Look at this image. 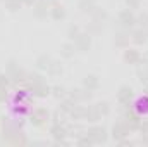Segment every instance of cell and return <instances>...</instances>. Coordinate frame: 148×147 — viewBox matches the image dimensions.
<instances>
[{"mask_svg": "<svg viewBox=\"0 0 148 147\" xmlns=\"http://www.w3.org/2000/svg\"><path fill=\"white\" fill-rule=\"evenodd\" d=\"M52 92H53V95H55L57 99H64V97H66V88H64L62 85H55V87L52 88Z\"/></svg>", "mask_w": 148, "mask_h": 147, "instance_id": "28", "label": "cell"}, {"mask_svg": "<svg viewBox=\"0 0 148 147\" xmlns=\"http://www.w3.org/2000/svg\"><path fill=\"white\" fill-rule=\"evenodd\" d=\"M136 111H138V112H141V111H143V112H147V111H148V99H147V97L138 101V107H136Z\"/></svg>", "mask_w": 148, "mask_h": 147, "instance_id": "31", "label": "cell"}, {"mask_svg": "<svg viewBox=\"0 0 148 147\" xmlns=\"http://www.w3.org/2000/svg\"><path fill=\"white\" fill-rule=\"evenodd\" d=\"M47 119H48V111L47 109H36L33 112V116H31V121H33V125H36V126L45 125Z\"/></svg>", "mask_w": 148, "mask_h": 147, "instance_id": "7", "label": "cell"}, {"mask_svg": "<svg viewBox=\"0 0 148 147\" xmlns=\"http://www.w3.org/2000/svg\"><path fill=\"white\" fill-rule=\"evenodd\" d=\"M136 23H138L143 30H147V28H148V14H147V12H141V14L136 17Z\"/></svg>", "mask_w": 148, "mask_h": 147, "instance_id": "26", "label": "cell"}, {"mask_svg": "<svg viewBox=\"0 0 148 147\" xmlns=\"http://www.w3.org/2000/svg\"><path fill=\"white\" fill-rule=\"evenodd\" d=\"M127 133H129V126L126 123H115L114 128H112V135H114L115 140H122Z\"/></svg>", "mask_w": 148, "mask_h": 147, "instance_id": "5", "label": "cell"}, {"mask_svg": "<svg viewBox=\"0 0 148 147\" xmlns=\"http://www.w3.org/2000/svg\"><path fill=\"white\" fill-rule=\"evenodd\" d=\"M31 88H33V94L38 95V97H47V95L52 92V88H50L45 81H40L36 85H31Z\"/></svg>", "mask_w": 148, "mask_h": 147, "instance_id": "11", "label": "cell"}, {"mask_svg": "<svg viewBox=\"0 0 148 147\" xmlns=\"http://www.w3.org/2000/svg\"><path fill=\"white\" fill-rule=\"evenodd\" d=\"M102 30V24H98V23H95V21H91L90 23V26H88V33L91 35V33H98Z\"/></svg>", "mask_w": 148, "mask_h": 147, "instance_id": "33", "label": "cell"}, {"mask_svg": "<svg viewBox=\"0 0 148 147\" xmlns=\"http://www.w3.org/2000/svg\"><path fill=\"white\" fill-rule=\"evenodd\" d=\"M114 42H115L117 47H126L129 43V35L126 31H119V33H115V40Z\"/></svg>", "mask_w": 148, "mask_h": 147, "instance_id": "19", "label": "cell"}, {"mask_svg": "<svg viewBox=\"0 0 148 147\" xmlns=\"http://www.w3.org/2000/svg\"><path fill=\"white\" fill-rule=\"evenodd\" d=\"M50 16H52L55 21H60V19H64V17H66V9H64L62 5L55 3V5L50 9Z\"/></svg>", "mask_w": 148, "mask_h": 147, "instance_id": "18", "label": "cell"}, {"mask_svg": "<svg viewBox=\"0 0 148 147\" xmlns=\"http://www.w3.org/2000/svg\"><path fill=\"white\" fill-rule=\"evenodd\" d=\"M129 9H140V0H126Z\"/></svg>", "mask_w": 148, "mask_h": 147, "instance_id": "36", "label": "cell"}, {"mask_svg": "<svg viewBox=\"0 0 148 147\" xmlns=\"http://www.w3.org/2000/svg\"><path fill=\"white\" fill-rule=\"evenodd\" d=\"M9 83H10V76L7 73H0V88H7Z\"/></svg>", "mask_w": 148, "mask_h": 147, "instance_id": "32", "label": "cell"}, {"mask_svg": "<svg viewBox=\"0 0 148 147\" xmlns=\"http://www.w3.org/2000/svg\"><path fill=\"white\" fill-rule=\"evenodd\" d=\"M83 87L86 88V90H97L98 87H100V80H98V76L97 74H88V76H84V80H83Z\"/></svg>", "mask_w": 148, "mask_h": 147, "instance_id": "8", "label": "cell"}, {"mask_svg": "<svg viewBox=\"0 0 148 147\" xmlns=\"http://www.w3.org/2000/svg\"><path fill=\"white\" fill-rule=\"evenodd\" d=\"M52 61H53V59H52L48 54H41V55H38L36 57V68L38 69H45V71H47Z\"/></svg>", "mask_w": 148, "mask_h": 147, "instance_id": "16", "label": "cell"}, {"mask_svg": "<svg viewBox=\"0 0 148 147\" xmlns=\"http://www.w3.org/2000/svg\"><path fill=\"white\" fill-rule=\"evenodd\" d=\"M5 99V88H0V101Z\"/></svg>", "mask_w": 148, "mask_h": 147, "instance_id": "40", "label": "cell"}, {"mask_svg": "<svg viewBox=\"0 0 148 147\" xmlns=\"http://www.w3.org/2000/svg\"><path fill=\"white\" fill-rule=\"evenodd\" d=\"M74 45H76V50H79V52L90 50V47H91V35L90 33H79L77 37L74 38Z\"/></svg>", "mask_w": 148, "mask_h": 147, "instance_id": "3", "label": "cell"}, {"mask_svg": "<svg viewBox=\"0 0 148 147\" xmlns=\"http://www.w3.org/2000/svg\"><path fill=\"white\" fill-rule=\"evenodd\" d=\"M91 21H95V23H98V24H103V23L107 21V12H105L103 9H100V7H97V9L91 12Z\"/></svg>", "mask_w": 148, "mask_h": 147, "instance_id": "15", "label": "cell"}, {"mask_svg": "<svg viewBox=\"0 0 148 147\" xmlns=\"http://www.w3.org/2000/svg\"><path fill=\"white\" fill-rule=\"evenodd\" d=\"M71 99H73L74 102L84 101V90H81V88H74V90H71Z\"/></svg>", "mask_w": 148, "mask_h": 147, "instance_id": "25", "label": "cell"}, {"mask_svg": "<svg viewBox=\"0 0 148 147\" xmlns=\"http://www.w3.org/2000/svg\"><path fill=\"white\" fill-rule=\"evenodd\" d=\"M131 101H133V88L127 87V85H122L119 90H117V102L121 106H131Z\"/></svg>", "mask_w": 148, "mask_h": 147, "instance_id": "2", "label": "cell"}, {"mask_svg": "<svg viewBox=\"0 0 148 147\" xmlns=\"http://www.w3.org/2000/svg\"><path fill=\"white\" fill-rule=\"evenodd\" d=\"M50 133H52V137H53L57 142H64V139H66V135H67V130H66L60 123H55V125L50 128Z\"/></svg>", "mask_w": 148, "mask_h": 147, "instance_id": "6", "label": "cell"}, {"mask_svg": "<svg viewBox=\"0 0 148 147\" xmlns=\"http://www.w3.org/2000/svg\"><path fill=\"white\" fill-rule=\"evenodd\" d=\"M17 69H19V64H17L16 61H9V62H7V69H5V73L10 76V74L16 73Z\"/></svg>", "mask_w": 148, "mask_h": 147, "instance_id": "29", "label": "cell"}, {"mask_svg": "<svg viewBox=\"0 0 148 147\" xmlns=\"http://www.w3.org/2000/svg\"><path fill=\"white\" fill-rule=\"evenodd\" d=\"M140 130L143 132V135L148 133V121H143V123H140Z\"/></svg>", "mask_w": 148, "mask_h": 147, "instance_id": "37", "label": "cell"}, {"mask_svg": "<svg viewBox=\"0 0 148 147\" xmlns=\"http://www.w3.org/2000/svg\"><path fill=\"white\" fill-rule=\"evenodd\" d=\"M84 118H86L88 121L95 123V121H98V119L102 118V112L97 109V106H91V107H88V109L84 111Z\"/></svg>", "mask_w": 148, "mask_h": 147, "instance_id": "14", "label": "cell"}, {"mask_svg": "<svg viewBox=\"0 0 148 147\" xmlns=\"http://www.w3.org/2000/svg\"><path fill=\"white\" fill-rule=\"evenodd\" d=\"M84 107H81V106H74L73 107V111H71V112H69V114H71V116H73L74 119H83V118H84Z\"/></svg>", "mask_w": 148, "mask_h": 147, "instance_id": "23", "label": "cell"}, {"mask_svg": "<svg viewBox=\"0 0 148 147\" xmlns=\"http://www.w3.org/2000/svg\"><path fill=\"white\" fill-rule=\"evenodd\" d=\"M124 61L129 62V64H140V62H141V55H140L138 50H134V49H127V50L124 52Z\"/></svg>", "mask_w": 148, "mask_h": 147, "instance_id": "9", "label": "cell"}, {"mask_svg": "<svg viewBox=\"0 0 148 147\" xmlns=\"http://www.w3.org/2000/svg\"><path fill=\"white\" fill-rule=\"evenodd\" d=\"M77 144H79V146H90V144H93V140H91V139L88 137V133H86L84 137H81V139L77 140Z\"/></svg>", "mask_w": 148, "mask_h": 147, "instance_id": "34", "label": "cell"}, {"mask_svg": "<svg viewBox=\"0 0 148 147\" xmlns=\"http://www.w3.org/2000/svg\"><path fill=\"white\" fill-rule=\"evenodd\" d=\"M47 9H48V5H47L45 0H36V3L33 5V14L36 17H45L47 16Z\"/></svg>", "mask_w": 148, "mask_h": 147, "instance_id": "12", "label": "cell"}, {"mask_svg": "<svg viewBox=\"0 0 148 147\" xmlns=\"http://www.w3.org/2000/svg\"><path fill=\"white\" fill-rule=\"evenodd\" d=\"M47 71H48V73L52 74V76H57V74H60V73H62V64H60L59 61H52Z\"/></svg>", "mask_w": 148, "mask_h": 147, "instance_id": "21", "label": "cell"}, {"mask_svg": "<svg viewBox=\"0 0 148 147\" xmlns=\"http://www.w3.org/2000/svg\"><path fill=\"white\" fill-rule=\"evenodd\" d=\"M74 106H76V102H74L73 99L69 97V99H66V101H62V104H60V111H62V112H71Z\"/></svg>", "mask_w": 148, "mask_h": 147, "instance_id": "22", "label": "cell"}, {"mask_svg": "<svg viewBox=\"0 0 148 147\" xmlns=\"http://www.w3.org/2000/svg\"><path fill=\"white\" fill-rule=\"evenodd\" d=\"M23 3H26V5H35L36 0H23Z\"/></svg>", "mask_w": 148, "mask_h": 147, "instance_id": "38", "label": "cell"}, {"mask_svg": "<svg viewBox=\"0 0 148 147\" xmlns=\"http://www.w3.org/2000/svg\"><path fill=\"white\" fill-rule=\"evenodd\" d=\"M145 31H147V35H148V28H147V30H145Z\"/></svg>", "mask_w": 148, "mask_h": 147, "instance_id": "42", "label": "cell"}, {"mask_svg": "<svg viewBox=\"0 0 148 147\" xmlns=\"http://www.w3.org/2000/svg\"><path fill=\"white\" fill-rule=\"evenodd\" d=\"M131 40H133L134 43L141 45V43H145V42L148 40V35H147V31H145L143 28H140V30H134V31L131 33Z\"/></svg>", "mask_w": 148, "mask_h": 147, "instance_id": "13", "label": "cell"}, {"mask_svg": "<svg viewBox=\"0 0 148 147\" xmlns=\"http://www.w3.org/2000/svg\"><path fill=\"white\" fill-rule=\"evenodd\" d=\"M86 133H88V137H90L95 144H102V142L107 140V132H105V128H102V126H93V128H90Z\"/></svg>", "mask_w": 148, "mask_h": 147, "instance_id": "4", "label": "cell"}, {"mask_svg": "<svg viewBox=\"0 0 148 147\" xmlns=\"http://www.w3.org/2000/svg\"><path fill=\"white\" fill-rule=\"evenodd\" d=\"M74 52H76V45L71 43V42H67V43H64V45L60 47V55H62L64 59H71L74 55Z\"/></svg>", "mask_w": 148, "mask_h": 147, "instance_id": "17", "label": "cell"}, {"mask_svg": "<svg viewBox=\"0 0 148 147\" xmlns=\"http://www.w3.org/2000/svg\"><path fill=\"white\" fill-rule=\"evenodd\" d=\"M138 78H140V81H141V83H147V81H148V64L143 62V68H140V69H138Z\"/></svg>", "mask_w": 148, "mask_h": 147, "instance_id": "24", "label": "cell"}, {"mask_svg": "<svg viewBox=\"0 0 148 147\" xmlns=\"http://www.w3.org/2000/svg\"><path fill=\"white\" fill-rule=\"evenodd\" d=\"M117 23L121 24L122 30H131L134 24H136V16L131 12V9H124L119 12V17H117Z\"/></svg>", "mask_w": 148, "mask_h": 147, "instance_id": "1", "label": "cell"}, {"mask_svg": "<svg viewBox=\"0 0 148 147\" xmlns=\"http://www.w3.org/2000/svg\"><path fill=\"white\" fill-rule=\"evenodd\" d=\"M77 9H79L83 14H91V12L97 9V2H95V0H79V2H77Z\"/></svg>", "mask_w": 148, "mask_h": 147, "instance_id": "10", "label": "cell"}, {"mask_svg": "<svg viewBox=\"0 0 148 147\" xmlns=\"http://www.w3.org/2000/svg\"><path fill=\"white\" fill-rule=\"evenodd\" d=\"M79 33H81V31H79V26H76V24H71V26L67 28V38L73 40V42H74V38L77 37Z\"/></svg>", "mask_w": 148, "mask_h": 147, "instance_id": "27", "label": "cell"}, {"mask_svg": "<svg viewBox=\"0 0 148 147\" xmlns=\"http://www.w3.org/2000/svg\"><path fill=\"white\" fill-rule=\"evenodd\" d=\"M145 92H147V94H148V81H147V83H145Z\"/></svg>", "mask_w": 148, "mask_h": 147, "instance_id": "41", "label": "cell"}, {"mask_svg": "<svg viewBox=\"0 0 148 147\" xmlns=\"http://www.w3.org/2000/svg\"><path fill=\"white\" fill-rule=\"evenodd\" d=\"M97 106V109L102 112V116H105V114H109L110 112V107H109V104L107 102H98V104H95Z\"/></svg>", "mask_w": 148, "mask_h": 147, "instance_id": "30", "label": "cell"}, {"mask_svg": "<svg viewBox=\"0 0 148 147\" xmlns=\"http://www.w3.org/2000/svg\"><path fill=\"white\" fill-rule=\"evenodd\" d=\"M5 2V9L10 12H17L23 5V0H3Z\"/></svg>", "mask_w": 148, "mask_h": 147, "instance_id": "20", "label": "cell"}, {"mask_svg": "<svg viewBox=\"0 0 148 147\" xmlns=\"http://www.w3.org/2000/svg\"><path fill=\"white\" fill-rule=\"evenodd\" d=\"M141 62L148 64V52H145V54H143V57H141Z\"/></svg>", "mask_w": 148, "mask_h": 147, "instance_id": "39", "label": "cell"}, {"mask_svg": "<svg viewBox=\"0 0 148 147\" xmlns=\"http://www.w3.org/2000/svg\"><path fill=\"white\" fill-rule=\"evenodd\" d=\"M28 80H29L33 85H36V83H40V81H43V80H41V76L36 74V73H35V74H28Z\"/></svg>", "mask_w": 148, "mask_h": 147, "instance_id": "35", "label": "cell"}]
</instances>
